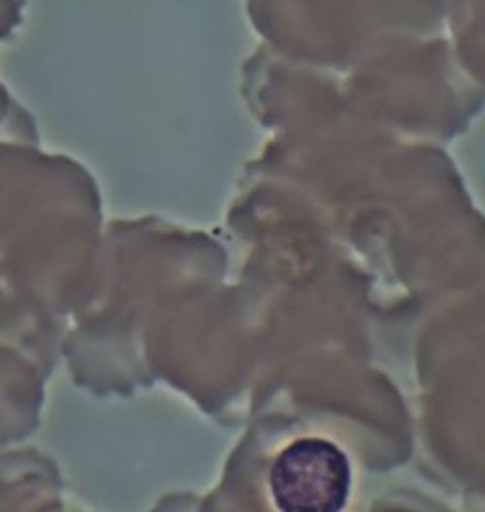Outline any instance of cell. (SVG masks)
<instances>
[{"mask_svg": "<svg viewBox=\"0 0 485 512\" xmlns=\"http://www.w3.org/2000/svg\"><path fill=\"white\" fill-rule=\"evenodd\" d=\"M270 484L283 511L336 512L347 501L351 469L332 442L298 440L275 461Z\"/></svg>", "mask_w": 485, "mask_h": 512, "instance_id": "cell-1", "label": "cell"}]
</instances>
